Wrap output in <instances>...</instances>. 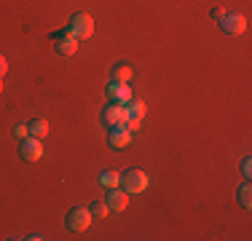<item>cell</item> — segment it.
<instances>
[{
	"label": "cell",
	"mask_w": 252,
	"mask_h": 241,
	"mask_svg": "<svg viewBox=\"0 0 252 241\" xmlns=\"http://www.w3.org/2000/svg\"><path fill=\"white\" fill-rule=\"evenodd\" d=\"M142 116H145V105H142V102H126V120H124V126L129 131H137Z\"/></svg>",
	"instance_id": "obj_4"
},
{
	"label": "cell",
	"mask_w": 252,
	"mask_h": 241,
	"mask_svg": "<svg viewBox=\"0 0 252 241\" xmlns=\"http://www.w3.org/2000/svg\"><path fill=\"white\" fill-rule=\"evenodd\" d=\"M239 201H242L244 209L252 207V188H250V185H242V188H239Z\"/></svg>",
	"instance_id": "obj_15"
},
{
	"label": "cell",
	"mask_w": 252,
	"mask_h": 241,
	"mask_svg": "<svg viewBox=\"0 0 252 241\" xmlns=\"http://www.w3.org/2000/svg\"><path fill=\"white\" fill-rule=\"evenodd\" d=\"M27 131H30L32 137H38V140H43V137L49 134V120H46V118L30 120V123H27Z\"/></svg>",
	"instance_id": "obj_12"
},
{
	"label": "cell",
	"mask_w": 252,
	"mask_h": 241,
	"mask_svg": "<svg viewBox=\"0 0 252 241\" xmlns=\"http://www.w3.org/2000/svg\"><path fill=\"white\" fill-rule=\"evenodd\" d=\"M0 94H3V78H0Z\"/></svg>",
	"instance_id": "obj_21"
},
{
	"label": "cell",
	"mask_w": 252,
	"mask_h": 241,
	"mask_svg": "<svg viewBox=\"0 0 252 241\" xmlns=\"http://www.w3.org/2000/svg\"><path fill=\"white\" fill-rule=\"evenodd\" d=\"M5 70H8V62H5V57H3V54H0V78L5 75Z\"/></svg>",
	"instance_id": "obj_19"
},
{
	"label": "cell",
	"mask_w": 252,
	"mask_h": 241,
	"mask_svg": "<svg viewBox=\"0 0 252 241\" xmlns=\"http://www.w3.org/2000/svg\"><path fill=\"white\" fill-rule=\"evenodd\" d=\"M242 172L247 174V177L252 174V161H250V158H244V161H242Z\"/></svg>",
	"instance_id": "obj_18"
},
{
	"label": "cell",
	"mask_w": 252,
	"mask_h": 241,
	"mask_svg": "<svg viewBox=\"0 0 252 241\" xmlns=\"http://www.w3.org/2000/svg\"><path fill=\"white\" fill-rule=\"evenodd\" d=\"M220 24H223V30L228 35H239V32H244V27H247V19H244V16H223V19H220Z\"/></svg>",
	"instance_id": "obj_10"
},
{
	"label": "cell",
	"mask_w": 252,
	"mask_h": 241,
	"mask_svg": "<svg viewBox=\"0 0 252 241\" xmlns=\"http://www.w3.org/2000/svg\"><path fill=\"white\" fill-rule=\"evenodd\" d=\"M54 40H59L57 51L62 54V57H73V54L78 51V40L67 32V30H64V32H54Z\"/></svg>",
	"instance_id": "obj_7"
},
{
	"label": "cell",
	"mask_w": 252,
	"mask_h": 241,
	"mask_svg": "<svg viewBox=\"0 0 252 241\" xmlns=\"http://www.w3.org/2000/svg\"><path fill=\"white\" fill-rule=\"evenodd\" d=\"M19 155L25 161H38L43 155V145H40L38 137H25L22 140V148H19Z\"/></svg>",
	"instance_id": "obj_5"
},
{
	"label": "cell",
	"mask_w": 252,
	"mask_h": 241,
	"mask_svg": "<svg viewBox=\"0 0 252 241\" xmlns=\"http://www.w3.org/2000/svg\"><path fill=\"white\" fill-rule=\"evenodd\" d=\"M89 209H92V214H94V217H107V212H110V207H107L105 201H94Z\"/></svg>",
	"instance_id": "obj_16"
},
{
	"label": "cell",
	"mask_w": 252,
	"mask_h": 241,
	"mask_svg": "<svg viewBox=\"0 0 252 241\" xmlns=\"http://www.w3.org/2000/svg\"><path fill=\"white\" fill-rule=\"evenodd\" d=\"M131 142V131L126 129V126H113V131H110V145L113 148H126V145Z\"/></svg>",
	"instance_id": "obj_11"
},
{
	"label": "cell",
	"mask_w": 252,
	"mask_h": 241,
	"mask_svg": "<svg viewBox=\"0 0 252 241\" xmlns=\"http://www.w3.org/2000/svg\"><path fill=\"white\" fill-rule=\"evenodd\" d=\"M67 32L73 35L75 40L92 38V35H94V19L89 14H75L73 22H70V27H67Z\"/></svg>",
	"instance_id": "obj_2"
},
{
	"label": "cell",
	"mask_w": 252,
	"mask_h": 241,
	"mask_svg": "<svg viewBox=\"0 0 252 241\" xmlns=\"http://www.w3.org/2000/svg\"><path fill=\"white\" fill-rule=\"evenodd\" d=\"M223 16H225V11H223V8H212V19H218V22H220Z\"/></svg>",
	"instance_id": "obj_20"
},
{
	"label": "cell",
	"mask_w": 252,
	"mask_h": 241,
	"mask_svg": "<svg viewBox=\"0 0 252 241\" xmlns=\"http://www.w3.org/2000/svg\"><path fill=\"white\" fill-rule=\"evenodd\" d=\"M92 209H86V207H75L73 212L67 214V228L70 231H89V225H92Z\"/></svg>",
	"instance_id": "obj_3"
},
{
	"label": "cell",
	"mask_w": 252,
	"mask_h": 241,
	"mask_svg": "<svg viewBox=\"0 0 252 241\" xmlns=\"http://www.w3.org/2000/svg\"><path fill=\"white\" fill-rule=\"evenodd\" d=\"M105 204L110 207V212H124L126 204H129V193H126V190H118V188H110Z\"/></svg>",
	"instance_id": "obj_8"
},
{
	"label": "cell",
	"mask_w": 252,
	"mask_h": 241,
	"mask_svg": "<svg viewBox=\"0 0 252 241\" xmlns=\"http://www.w3.org/2000/svg\"><path fill=\"white\" fill-rule=\"evenodd\" d=\"M99 185L102 188H118V185H121V174H116V172L107 169V172L99 174Z\"/></svg>",
	"instance_id": "obj_13"
},
{
	"label": "cell",
	"mask_w": 252,
	"mask_h": 241,
	"mask_svg": "<svg viewBox=\"0 0 252 241\" xmlns=\"http://www.w3.org/2000/svg\"><path fill=\"white\" fill-rule=\"evenodd\" d=\"M102 120H105L107 126H121L126 120V105H121V102H110V105L105 107V113H102Z\"/></svg>",
	"instance_id": "obj_6"
},
{
	"label": "cell",
	"mask_w": 252,
	"mask_h": 241,
	"mask_svg": "<svg viewBox=\"0 0 252 241\" xmlns=\"http://www.w3.org/2000/svg\"><path fill=\"white\" fill-rule=\"evenodd\" d=\"M113 81L116 83H129L131 81V67L129 64H116V67H113Z\"/></svg>",
	"instance_id": "obj_14"
},
{
	"label": "cell",
	"mask_w": 252,
	"mask_h": 241,
	"mask_svg": "<svg viewBox=\"0 0 252 241\" xmlns=\"http://www.w3.org/2000/svg\"><path fill=\"white\" fill-rule=\"evenodd\" d=\"M121 185L129 196H137V193H142L148 188V174L142 169H129L126 174H121Z\"/></svg>",
	"instance_id": "obj_1"
},
{
	"label": "cell",
	"mask_w": 252,
	"mask_h": 241,
	"mask_svg": "<svg viewBox=\"0 0 252 241\" xmlns=\"http://www.w3.org/2000/svg\"><path fill=\"white\" fill-rule=\"evenodd\" d=\"M107 96H110L113 102H121V105L131 102V89H129V83H116V81H113L110 86H107Z\"/></svg>",
	"instance_id": "obj_9"
},
{
	"label": "cell",
	"mask_w": 252,
	"mask_h": 241,
	"mask_svg": "<svg viewBox=\"0 0 252 241\" xmlns=\"http://www.w3.org/2000/svg\"><path fill=\"white\" fill-rule=\"evenodd\" d=\"M14 134L19 137V140H25V137L30 134V131H27V126H22V123H19V126H16V129H14Z\"/></svg>",
	"instance_id": "obj_17"
}]
</instances>
